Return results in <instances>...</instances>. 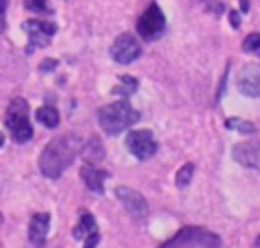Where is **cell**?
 Returning a JSON list of instances; mask_svg holds the SVG:
<instances>
[{"mask_svg":"<svg viewBox=\"0 0 260 248\" xmlns=\"http://www.w3.org/2000/svg\"><path fill=\"white\" fill-rule=\"evenodd\" d=\"M79 138L75 134H61L53 138L41 152L39 159V169L45 177L57 179L63 175V171L73 163L75 154L79 152Z\"/></svg>","mask_w":260,"mask_h":248,"instance_id":"obj_1","label":"cell"},{"mask_svg":"<svg viewBox=\"0 0 260 248\" xmlns=\"http://www.w3.org/2000/svg\"><path fill=\"white\" fill-rule=\"evenodd\" d=\"M138 120H140V114L126 100H120V102L102 106L98 110V122H100L102 130L106 134H112V136L124 132L126 128H130Z\"/></svg>","mask_w":260,"mask_h":248,"instance_id":"obj_2","label":"cell"},{"mask_svg":"<svg viewBox=\"0 0 260 248\" xmlns=\"http://www.w3.org/2000/svg\"><path fill=\"white\" fill-rule=\"evenodd\" d=\"M221 238L205 228L199 226H185L158 248H219Z\"/></svg>","mask_w":260,"mask_h":248,"instance_id":"obj_3","label":"cell"},{"mask_svg":"<svg viewBox=\"0 0 260 248\" xmlns=\"http://www.w3.org/2000/svg\"><path fill=\"white\" fill-rule=\"evenodd\" d=\"M6 126L12 140L26 142L32 138V126L28 122V104L24 98H14L6 110Z\"/></svg>","mask_w":260,"mask_h":248,"instance_id":"obj_4","label":"cell"},{"mask_svg":"<svg viewBox=\"0 0 260 248\" xmlns=\"http://www.w3.org/2000/svg\"><path fill=\"white\" fill-rule=\"evenodd\" d=\"M22 30L28 35L26 53L30 55L37 47H47V45H49L51 37L57 33V24H55V22H49V20L30 18V20H24V22H22Z\"/></svg>","mask_w":260,"mask_h":248,"instance_id":"obj_5","label":"cell"},{"mask_svg":"<svg viewBox=\"0 0 260 248\" xmlns=\"http://www.w3.org/2000/svg\"><path fill=\"white\" fill-rule=\"evenodd\" d=\"M142 53V47L138 43V39L132 33H122L116 37V41L110 47V55L116 63L120 65H128L132 61H136Z\"/></svg>","mask_w":260,"mask_h":248,"instance_id":"obj_6","label":"cell"},{"mask_svg":"<svg viewBox=\"0 0 260 248\" xmlns=\"http://www.w3.org/2000/svg\"><path fill=\"white\" fill-rule=\"evenodd\" d=\"M136 30L144 41H154L165 30V14L156 4H150L136 22Z\"/></svg>","mask_w":260,"mask_h":248,"instance_id":"obj_7","label":"cell"},{"mask_svg":"<svg viewBox=\"0 0 260 248\" xmlns=\"http://www.w3.org/2000/svg\"><path fill=\"white\" fill-rule=\"evenodd\" d=\"M126 146L140 161H146L156 152V140L150 130H130L126 136Z\"/></svg>","mask_w":260,"mask_h":248,"instance_id":"obj_8","label":"cell"},{"mask_svg":"<svg viewBox=\"0 0 260 248\" xmlns=\"http://www.w3.org/2000/svg\"><path fill=\"white\" fill-rule=\"evenodd\" d=\"M116 197L122 201L124 209H126L132 218L144 220V218L148 215V203H146V199H144L138 191H134V189H130V187H116Z\"/></svg>","mask_w":260,"mask_h":248,"instance_id":"obj_9","label":"cell"},{"mask_svg":"<svg viewBox=\"0 0 260 248\" xmlns=\"http://www.w3.org/2000/svg\"><path fill=\"white\" fill-rule=\"evenodd\" d=\"M238 89L248 98H260V63H248L240 69Z\"/></svg>","mask_w":260,"mask_h":248,"instance_id":"obj_10","label":"cell"},{"mask_svg":"<svg viewBox=\"0 0 260 248\" xmlns=\"http://www.w3.org/2000/svg\"><path fill=\"white\" fill-rule=\"evenodd\" d=\"M232 157L238 165L260 171V142H238L232 150Z\"/></svg>","mask_w":260,"mask_h":248,"instance_id":"obj_11","label":"cell"},{"mask_svg":"<svg viewBox=\"0 0 260 248\" xmlns=\"http://www.w3.org/2000/svg\"><path fill=\"white\" fill-rule=\"evenodd\" d=\"M49 224H51V215L47 211L35 213L30 218V224H28V240H30V244L43 246V242L47 238V232H49Z\"/></svg>","mask_w":260,"mask_h":248,"instance_id":"obj_12","label":"cell"},{"mask_svg":"<svg viewBox=\"0 0 260 248\" xmlns=\"http://www.w3.org/2000/svg\"><path fill=\"white\" fill-rule=\"evenodd\" d=\"M79 175H81V179H83V183H85L87 189H91L95 193H104V181L108 179V171L98 169L95 165H87L85 163L81 167Z\"/></svg>","mask_w":260,"mask_h":248,"instance_id":"obj_13","label":"cell"},{"mask_svg":"<svg viewBox=\"0 0 260 248\" xmlns=\"http://www.w3.org/2000/svg\"><path fill=\"white\" fill-rule=\"evenodd\" d=\"M79 150H81V157H83V161H85L87 165H98V163L104 161V157H106L104 144H102V140H100L98 136H91L83 146H79Z\"/></svg>","mask_w":260,"mask_h":248,"instance_id":"obj_14","label":"cell"},{"mask_svg":"<svg viewBox=\"0 0 260 248\" xmlns=\"http://www.w3.org/2000/svg\"><path fill=\"white\" fill-rule=\"evenodd\" d=\"M93 230H95V220H93V215L87 213V211H83L81 218H79V224L73 228V238L81 240V238H85L87 234H91Z\"/></svg>","mask_w":260,"mask_h":248,"instance_id":"obj_15","label":"cell"},{"mask_svg":"<svg viewBox=\"0 0 260 248\" xmlns=\"http://www.w3.org/2000/svg\"><path fill=\"white\" fill-rule=\"evenodd\" d=\"M37 120L47 128H55L59 124V112L53 106H43L37 110Z\"/></svg>","mask_w":260,"mask_h":248,"instance_id":"obj_16","label":"cell"},{"mask_svg":"<svg viewBox=\"0 0 260 248\" xmlns=\"http://www.w3.org/2000/svg\"><path fill=\"white\" fill-rule=\"evenodd\" d=\"M138 89V81L136 77H130V75H120V85H116L112 89V94H118V96H130Z\"/></svg>","mask_w":260,"mask_h":248,"instance_id":"obj_17","label":"cell"},{"mask_svg":"<svg viewBox=\"0 0 260 248\" xmlns=\"http://www.w3.org/2000/svg\"><path fill=\"white\" fill-rule=\"evenodd\" d=\"M225 128L228 130H238L242 134H254L256 132V126L248 120H240V118H228L225 120Z\"/></svg>","mask_w":260,"mask_h":248,"instance_id":"obj_18","label":"cell"},{"mask_svg":"<svg viewBox=\"0 0 260 248\" xmlns=\"http://www.w3.org/2000/svg\"><path fill=\"white\" fill-rule=\"evenodd\" d=\"M193 175H195V165H193V163H185V165L177 171V177H175L177 187H187V185L191 183Z\"/></svg>","mask_w":260,"mask_h":248,"instance_id":"obj_19","label":"cell"},{"mask_svg":"<svg viewBox=\"0 0 260 248\" xmlns=\"http://www.w3.org/2000/svg\"><path fill=\"white\" fill-rule=\"evenodd\" d=\"M260 49V33H250L246 39H244V43H242V51H246V53H256Z\"/></svg>","mask_w":260,"mask_h":248,"instance_id":"obj_20","label":"cell"},{"mask_svg":"<svg viewBox=\"0 0 260 248\" xmlns=\"http://www.w3.org/2000/svg\"><path fill=\"white\" fill-rule=\"evenodd\" d=\"M24 8H26V10H32V12L51 14V8L47 6V0H26V2H24Z\"/></svg>","mask_w":260,"mask_h":248,"instance_id":"obj_21","label":"cell"},{"mask_svg":"<svg viewBox=\"0 0 260 248\" xmlns=\"http://www.w3.org/2000/svg\"><path fill=\"white\" fill-rule=\"evenodd\" d=\"M201 6H203V10H207L211 14H223V10H225L219 0H201Z\"/></svg>","mask_w":260,"mask_h":248,"instance_id":"obj_22","label":"cell"},{"mask_svg":"<svg viewBox=\"0 0 260 248\" xmlns=\"http://www.w3.org/2000/svg\"><path fill=\"white\" fill-rule=\"evenodd\" d=\"M98 242H100V232H98V230H93L91 234H87V236H85V244H83V248H95V246H98Z\"/></svg>","mask_w":260,"mask_h":248,"instance_id":"obj_23","label":"cell"},{"mask_svg":"<svg viewBox=\"0 0 260 248\" xmlns=\"http://www.w3.org/2000/svg\"><path fill=\"white\" fill-rule=\"evenodd\" d=\"M6 6L8 0H0V35L6 30Z\"/></svg>","mask_w":260,"mask_h":248,"instance_id":"obj_24","label":"cell"},{"mask_svg":"<svg viewBox=\"0 0 260 248\" xmlns=\"http://www.w3.org/2000/svg\"><path fill=\"white\" fill-rule=\"evenodd\" d=\"M228 75H230V63H228V67H225V73H223V77H221V83H219V89H217V96H215V102H219V100H221V96H223V91H225V83H228Z\"/></svg>","mask_w":260,"mask_h":248,"instance_id":"obj_25","label":"cell"},{"mask_svg":"<svg viewBox=\"0 0 260 248\" xmlns=\"http://www.w3.org/2000/svg\"><path fill=\"white\" fill-rule=\"evenodd\" d=\"M228 18H230V24H232L234 28L240 26V12H238V10H228Z\"/></svg>","mask_w":260,"mask_h":248,"instance_id":"obj_26","label":"cell"},{"mask_svg":"<svg viewBox=\"0 0 260 248\" xmlns=\"http://www.w3.org/2000/svg\"><path fill=\"white\" fill-rule=\"evenodd\" d=\"M57 65H59L57 59H45V61L41 63V71H53Z\"/></svg>","mask_w":260,"mask_h":248,"instance_id":"obj_27","label":"cell"},{"mask_svg":"<svg viewBox=\"0 0 260 248\" xmlns=\"http://www.w3.org/2000/svg\"><path fill=\"white\" fill-rule=\"evenodd\" d=\"M240 10L242 12H248L250 10V2L248 0H240Z\"/></svg>","mask_w":260,"mask_h":248,"instance_id":"obj_28","label":"cell"},{"mask_svg":"<svg viewBox=\"0 0 260 248\" xmlns=\"http://www.w3.org/2000/svg\"><path fill=\"white\" fill-rule=\"evenodd\" d=\"M254 248H260V236L256 238V242H254Z\"/></svg>","mask_w":260,"mask_h":248,"instance_id":"obj_29","label":"cell"},{"mask_svg":"<svg viewBox=\"0 0 260 248\" xmlns=\"http://www.w3.org/2000/svg\"><path fill=\"white\" fill-rule=\"evenodd\" d=\"M2 144H4V134L0 132V146H2Z\"/></svg>","mask_w":260,"mask_h":248,"instance_id":"obj_30","label":"cell"},{"mask_svg":"<svg viewBox=\"0 0 260 248\" xmlns=\"http://www.w3.org/2000/svg\"><path fill=\"white\" fill-rule=\"evenodd\" d=\"M0 224H2V213H0Z\"/></svg>","mask_w":260,"mask_h":248,"instance_id":"obj_31","label":"cell"}]
</instances>
